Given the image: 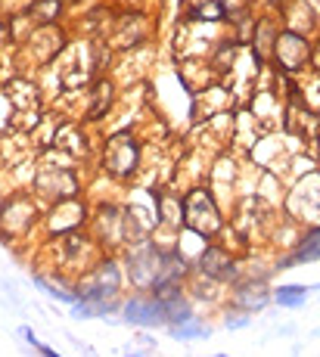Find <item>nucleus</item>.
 <instances>
[{"mask_svg":"<svg viewBox=\"0 0 320 357\" xmlns=\"http://www.w3.org/2000/svg\"><path fill=\"white\" fill-rule=\"evenodd\" d=\"M274 298H277V305H283V307H298L308 298V289H305V286H283V289H277Z\"/></svg>","mask_w":320,"mask_h":357,"instance_id":"39448f33","label":"nucleus"},{"mask_svg":"<svg viewBox=\"0 0 320 357\" xmlns=\"http://www.w3.org/2000/svg\"><path fill=\"white\" fill-rule=\"evenodd\" d=\"M125 320L137 326H155V324H165V311H162V301H149V298H134L125 305Z\"/></svg>","mask_w":320,"mask_h":357,"instance_id":"f257e3e1","label":"nucleus"},{"mask_svg":"<svg viewBox=\"0 0 320 357\" xmlns=\"http://www.w3.org/2000/svg\"><path fill=\"white\" fill-rule=\"evenodd\" d=\"M106 264H109V261H106ZM103 277H106V267H103ZM115 283H119V280H115V267L109 264V289H115ZM100 295H103V289H91V292H87V301H97Z\"/></svg>","mask_w":320,"mask_h":357,"instance_id":"0eeeda50","label":"nucleus"},{"mask_svg":"<svg viewBox=\"0 0 320 357\" xmlns=\"http://www.w3.org/2000/svg\"><path fill=\"white\" fill-rule=\"evenodd\" d=\"M134 162H137V153H134V146L128 143V137H119V146L112 143V149H109V165H112V171L125 174V171L134 168Z\"/></svg>","mask_w":320,"mask_h":357,"instance_id":"f03ea898","label":"nucleus"},{"mask_svg":"<svg viewBox=\"0 0 320 357\" xmlns=\"http://www.w3.org/2000/svg\"><path fill=\"white\" fill-rule=\"evenodd\" d=\"M320 258V233H314L311 239H305L302 245H298V252L292 258H286L280 267H296L298 261H317Z\"/></svg>","mask_w":320,"mask_h":357,"instance_id":"20e7f679","label":"nucleus"},{"mask_svg":"<svg viewBox=\"0 0 320 357\" xmlns=\"http://www.w3.org/2000/svg\"><path fill=\"white\" fill-rule=\"evenodd\" d=\"M172 333L178 335V339H196V335H206L208 326L196 324L193 317H183V320H178V324H172Z\"/></svg>","mask_w":320,"mask_h":357,"instance_id":"423d86ee","label":"nucleus"},{"mask_svg":"<svg viewBox=\"0 0 320 357\" xmlns=\"http://www.w3.org/2000/svg\"><path fill=\"white\" fill-rule=\"evenodd\" d=\"M202 271H208L212 277H221V280H227V277H234V264H230L227 258L221 255V252H206L202 255Z\"/></svg>","mask_w":320,"mask_h":357,"instance_id":"7ed1b4c3","label":"nucleus"}]
</instances>
